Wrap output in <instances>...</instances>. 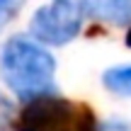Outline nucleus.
Masks as SVG:
<instances>
[{"label":"nucleus","instance_id":"nucleus-3","mask_svg":"<svg viewBox=\"0 0 131 131\" xmlns=\"http://www.w3.org/2000/svg\"><path fill=\"white\" fill-rule=\"evenodd\" d=\"M83 5L80 0H51L32 15L29 32L39 44L66 46L83 29Z\"/></svg>","mask_w":131,"mask_h":131},{"label":"nucleus","instance_id":"nucleus-7","mask_svg":"<svg viewBox=\"0 0 131 131\" xmlns=\"http://www.w3.org/2000/svg\"><path fill=\"white\" fill-rule=\"evenodd\" d=\"M12 117H15L12 102H10L5 95H0V131H7L12 126Z\"/></svg>","mask_w":131,"mask_h":131},{"label":"nucleus","instance_id":"nucleus-9","mask_svg":"<svg viewBox=\"0 0 131 131\" xmlns=\"http://www.w3.org/2000/svg\"><path fill=\"white\" fill-rule=\"evenodd\" d=\"M126 46L131 49V27H129V32H126Z\"/></svg>","mask_w":131,"mask_h":131},{"label":"nucleus","instance_id":"nucleus-2","mask_svg":"<svg viewBox=\"0 0 131 131\" xmlns=\"http://www.w3.org/2000/svg\"><path fill=\"white\" fill-rule=\"evenodd\" d=\"M17 131H97L95 112L85 102L41 95L27 102L17 119Z\"/></svg>","mask_w":131,"mask_h":131},{"label":"nucleus","instance_id":"nucleus-1","mask_svg":"<svg viewBox=\"0 0 131 131\" xmlns=\"http://www.w3.org/2000/svg\"><path fill=\"white\" fill-rule=\"evenodd\" d=\"M56 58L41 44L27 37H12L0 51V80L19 100L51 95Z\"/></svg>","mask_w":131,"mask_h":131},{"label":"nucleus","instance_id":"nucleus-4","mask_svg":"<svg viewBox=\"0 0 131 131\" xmlns=\"http://www.w3.org/2000/svg\"><path fill=\"white\" fill-rule=\"evenodd\" d=\"M80 5H83V12L97 22H131V0H80Z\"/></svg>","mask_w":131,"mask_h":131},{"label":"nucleus","instance_id":"nucleus-6","mask_svg":"<svg viewBox=\"0 0 131 131\" xmlns=\"http://www.w3.org/2000/svg\"><path fill=\"white\" fill-rule=\"evenodd\" d=\"M22 7H24V0H0V32L17 17Z\"/></svg>","mask_w":131,"mask_h":131},{"label":"nucleus","instance_id":"nucleus-5","mask_svg":"<svg viewBox=\"0 0 131 131\" xmlns=\"http://www.w3.org/2000/svg\"><path fill=\"white\" fill-rule=\"evenodd\" d=\"M102 85L119 97H131V66H114L104 70Z\"/></svg>","mask_w":131,"mask_h":131},{"label":"nucleus","instance_id":"nucleus-8","mask_svg":"<svg viewBox=\"0 0 131 131\" xmlns=\"http://www.w3.org/2000/svg\"><path fill=\"white\" fill-rule=\"evenodd\" d=\"M97 131H131V126L126 122H119V119H109V122L100 124Z\"/></svg>","mask_w":131,"mask_h":131}]
</instances>
